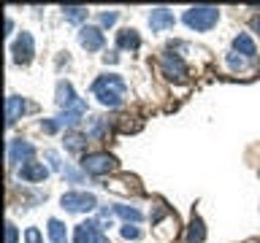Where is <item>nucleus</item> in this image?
Wrapping results in <instances>:
<instances>
[{
	"mask_svg": "<svg viewBox=\"0 0 260 243\" xmlns=\"http://www.w3.org/2000/svg\"><path fill=\"white\" fill-rule=\"evenodd\" d=\"M24 111H27V100L19 97V95H8V100H6V122H8V127L16 125Z\"/></svg>",
	"mask_w": 260,
	"mask_h": 243,
	"instance_id": "nucleus-10",
	"label": "nucleus"
},
{
	"mask_svg": "<svg viewBox=\"0 0 260 243\" xmlns=\"http://www.w3.org/2000/svg\"><path fill=\"white\" fill-rule=\"evenodd\" d=\"M57 105L65 108V111H76V113H81V116H84V111H87V105L73 95V87L68 84V81H60V84H57Z\"/></svg>",
	"mask_w": 260,
	"mask_h": 243,
	"instance_id": "nucleus-6",
	"label": "nucleus"
},
{
	"mask_svg": "<svg viewBox=\"0 0 260 243\" xmlns=\"http://www.w3.org/2000/svg\"><path fill=\"white\" fill-rule=\"evenodd\" d=\"M117 44H119V49H138L141 46V38H138V32L136 30H122L119 32V38H117Z\"/></svg>",
	"mask_w": 260,
	"mask_h": 243,
	"instance_id": "nucleus-18",
	"label": "nucleus"
},
{
	"mask_svg": "<svg viewBox=\"0 0 260 243\" xmlns=\"http://www.w3.org/2000/svg\"><path fill=\"white\" fill-rule=\"evenodd\" d=\"M32 154H36V149H32V143L27 141H11L8 143V162L11 165H19V162H32Z\"/></svg>",
	"mask_w": 260,
	"mask_h": 243,
	"instance_id": "nucleus-8",
	"label": "nucleus"
},
{
	"mask_svg": "<svg viewBox=\"0 0 260 243\" xmlns=\"http://www.w3.org/2000/svg\"><path fill=\"white\" fill-rule=\"evenodd\" d=\"M16 240H19V232H16V227L8 222L6 224V243H16Z\"/></svg>",
	"mask_w": 260,
	"mask_h": 243,
	"instance_id": "nucleus-27",
	"label": "nucleus"
},
{
	"mask_svg": "<svg viewBox=\"0 0 260 243\" xmlns=\"http://www.w3.org/2000/svg\"><path fill=\"white\" fill-rule=\"evenodd\" d=\"M160 70H162V76L171 78V81H184L187 78V65H184L182 57L174 54V52H166L160 57Z\"/></svg>",
	"mask_w": 260,
	"mask_h": 243,
	"instance_id": "nucleus-5",
	"label": "nucleus"
},
{
	"mask_svg": "<svg viewBox=\"0 0 260 243\" xmlns=\"http://www.w3.org/2000/svg\"><path fill=\"white\" fill-rule=\"evenodd\" d=\"M60 206L71 214H87V211H95L98 200L89 192H65L60 197Z\"/></svg>",
	"mask_w": 260,
	"mask_h": 243,
	"instance_id": "nucleus-4",
	"label": "nucleus"
},
{
	"mask_svg": "<svg viewBox=\"0 0 260 243\" xmlns=\"http://www.w3.org/2000/svg\"><path fill=\"white\" fill-rule=\"evenodd\" d=\"M233 49H236V54H244V57H255L257 54L255 40H252L247 32H239V35L233 38Z\"/></svg>",
	"mask_w": 260,
	"mask_h": 243,
	"instance_id": "nucleus-14",
	"label": "nucleus"
},
{
	"mask_svg": "<svg viewBox=\"0 0 260 243\" xmlns=\"http://www.w3.org/2000/svg\"><path fill=\"white\" fill-rule=\"evenodd\" d=\"M228 65H231L233 70H244V68H247V62H244L241 57H236V54H228Z\"/></svg>",
	"mask_w": 260,
	"mask_h": 243,
	"instance_id": "nucleus-26",
	"label": "nucleus"
},
{
	"mask_svg": "<svg viewBox=\"0 0 260 243\" xmlns=\"http://www.w3.org/2000/svg\"><path fill=\"white\" fill-rule=\"evenodd\" d=\"M252 30L260 32V16H252Z\"/></svg>",
	"mask_w": 260,
	"mask_h": 243,
	"instance_id": "nucleus-30",
	"label": "nucleus"
},
{
	"mask_svg": "<svg viewBox=\"0 0 260 243\" xmlns=\"http://www.w3.org/2000/svg\"><path fill=\"white\" fill-rule=\"evenodd\" d=\"M49 238L52 243H68V230L60 219H49Z\"/></svg>",
	"mask_w": 260,
	"mask_h": 243,
	"instance_id": "nucleus-16",
	"label": "nucleus"
},
{
	"mask_svg": "<svg viewBox=\"0 0 260 243\" xmlns=\"http://www.w3.org/2000/svg\"><path fill=\"white\" fill-rule=\"evenodd\" d=\"M44 157H46L49 165H52V170H62V162H60V154H57V151H46Z\"/></svg>",
	"mask_w": 260,
	"mask_h": 243,
	"instance_id": "nucleus-24",
	"label": "nucleus"
},
{
	"mask_svg": "<svg viewBox=\"0 0 260 243\" xmlns=\"http://www.w3.org/2000/svg\"><path fill=\"white\" fill-rule=\"evenodd\" d=\"M46 176H49V168L44 165V162H27V165H22L19 168V178L22 181H46Z\"/></svg>",
	"mask_w": 260,
	"mask_h": 243,
	"instance_id": "nucleus-12",
	"label": "nucleus"
},
{
	"mask_svg": "<svg viewBox=\"0 0 260 243\" xmlns=\"http://www.w3.org/2000/svg\"><path fill=\"white\" fill-rule=\"evenodd\" d=\"M203 238H206V227H203L198 216H192L190 227H187V235H184V243H203Z\"/></svg>",
	"mask_w": 260,
	"mask_h": 243,
	"instance_id": "nucleus-15",
	"label": "nucleus"
},
{
	"mask_svg": "<svg viewBox=\"0 0 260 243\" xmlns=\"http://www.w3.org/2000/svg\"><path fill=\"white\" fill-rule=\"evenodd\" d=\"M79 44L84 46L87 52H98V49H103L106 38H103L101 27H92V24H87V27L79 30Z\"/></svg>",
	"mask_w": 260,
	"mask_h": 243,
	"instance_id": "nucleus-9",
	"label": "nucleus"
},
{
	"mask_svg": "<svg viewBox=\"0 0 260 243\" xmlns=\"http://www.w3.org/2000/svg\"><path fill=\"white\" fill-rule=\"evenodd\" d=\"M103 60H106V62H117L119 57H117V52H106V54H103Z\"/></svg>",
	"mask_w": 260,
	"mask_h": 243,
	"instance_id": "nucleus-29",
	"label": "nucleus"
},
{
	"mask_svg": "<svg viewBox=\"0 0 260 243\" xmlns=\"http://www.w3.org/2000/svg\"><path fill=\"white\" fill-rule=\"evenodd\" d=\"M41 130H44V133H57V130H60V122L57 119H44L41 122Z\"/></svg>",
	"mask_w": 260,
	"mask_h": 243,
	"instance_id": "nucleus-25",
	"label": "nucleus"
},
{
	"mask_svg": "<svg viewBox=\"0 0 260 243\" xmlns=\"http://www.w3.org/2000/svg\"><path fill=\"white\" fill-rule=\"evenodd\" d=\"M11 54H14L16 65H27L32 60V54H36V44H32L30 32H19V38H16L14 46H11Z\"/></svg>",
	"mask_w": 260,
	"mask_h": 243,
	"instance_id": "nucleus-7",
	"label": "nucleus"
},
{
	"mask_svg": "<svg viewBox=\"0 0 260 243\" xmlns=\"http://www.w3.org/2000/svg\"><path fill=\"white\" fill-rule=\"evenodd\" d=\"M24 243H44L38 227H27V232H24Z\"/></svg>",
	"mask_w": 260,
	"mask_h": 243,
	"instance_id": "nucleus-21",
	"label": "nucleus"
},
{
	"mask_svg": "<svg viewBox=\"0 0 260 243\" xmlns=\"http://www.w3.org/2000/svg\"><path fill=\"white\" fill-rule=\"evenodd\" d=\"M62 16L68 22H81V19H87V8L84 6H65L62 8Z\"/></svg>",
	"mask_w": 260,
	"mask_h": 243,
	"instance_id": "nucleus-19",
	"label": "nucleus"
},
{
	"mask_svg": "<svg viewBox=\"0 0 260 243\" xmlns=\"http://www.w3.org/2000/svg\"><path fill=\"white\" fill-rule=\"evenodd\" d=\"M81 168H84V173H89V176H106V173H111V170H117V159L106 151H95V154H84V157H81Z\"/></svg>",
	"mask_w": 260,
	"mask_h": 243,
	"instance_id": "nucleus-3",
	"label": "nucleus"
},
{
	"mask_svg": "<svg viewBox=\"0 0 260 243\" xmlns=\"http://www.w3.org/2000/svg\"><path fill=\"white\" fill-rule=\"evenodd\" d=\"M125 92H127V84H125L122 76H117V73H109V76L95 78V84H92V95L101 100V105H109V108L122 105Z\"/></svg>",
	"mask_w": 260,
	"mask_h": 243,
	"instance_id": "nucleus-1",
	"label": "nucleus"
},
{
	"mask_svg": "<svg viewBox=\"0 0 260 243\" xmlns=\"http://www.w3.org/2000/svg\"><path fill=\"white\" fill-rule=\"evenodd\" d=\"M117 19H119L117 11H103V14H101V24H103V27H111V24H117Z\"/></svg>",
	"mask_w": 260,
	"mask_h": 243,
	"instance_id": "nucleus-23",
	"label": "nucleus"
},
{
	"mask_svg": "<svg viewBox=\"0 0 260 243\" xmlns=\"http://www.w3.org/2000/svg\"><path fill=\"white\" fill-rule=\"evenodd\" d=\"M114 214L122 216V219H127V222H141V211L133 208V206H117V208H114Z\"/></svg>",
	"mask_w": 260,
	"mask_h": 243,
	"instance_id": "nucleus-20",
	"label": "nucleus"
},
{
	"mask_svg": "<svg viewBox=\"0 0 260 243\" xmlns=\"http://www.w3.org/2000/svg\"><path fill=\"white\" fill-rule=\"evenodd\" d=\"M87 146V133H68L65 135V149L71 154H79Z\"/></svg>",
	"mask_w": 260,
	"mask_h": 243,
	"instance_id": "nucleus-17",
	"label": "nucleus"
},
{
	"mask_svg": "<svg viewBox=\"0 0 260 243\" xmlns=\"http://www.w3.org/2000/svg\"><path fill=\"white\" fill-rule=\"evenodd\" d=\"M176 24V16L174 11H168V8H154V11L149 14V27L152 32H160V30H168Z\"/></svg>",
	"mask_w": 260,
	"mask_h": 243,
	"instance_id": "nucleus-11",
	"label": "nucleus"
},
{
	"mask_svg": "<svg viewBox=\"0 0 260 243\" xmlns=\"http://www.w3.org/2000/svg\"><path fill=\"white\" fill-rule=\"evenodd\" d=\"M95 230L98 222H81L73 230V243H95Z\"/></svg>",
	"mask_w": 260,
	"mask_h": 243,
	"instance_id": "nucleus-13",
	"label": "nucleus"
},
{
	"mask_svg": "<svg viewBox=\"0 0 260 243\" xmlns=\"http://www.w3.org/2000/svg\"><path fill=\"white\" fill-rule=\"evenodd\" d=\"M65 176H68V178H71L73 184H79V181H81V176L76 173V170H71V168H65Z\"/></svg>",
	"mask_w": 260,
	"mask_h": 243,
	"instance_id": "nucleus-28",
	"label": "nucleus"
},
{
	"mask_svg": "<svg viewBox=\"0 0 260 243\" xmlns=\"http://www.w3.org/2000/svg\"><path fill=\"white\" fill-rule=\"evenodd\" d=\"M219 22V11L214 6H192L184 11V24L195 32H206Z\"/></svg>",
	"mask_w": 260,
	"mask_h": 243,
	"instance_id": "nucleus-2",
	"label": "nucleus"
},
{
	"mask_svg": "<svg viewBox=\"0 0 260 243\" xmlns=\"http://www.w3.org/2000/svg\"><path fill=\"white\" fill-rule=\"evenodd\" d=\"M119 232H122V238H127V240H138V238H141V230H138V227H130V224H125Z\"/></svg>",
	"mask_w": 260,
	"mask_h": 243,
	"instance_id": "nucleus-22",
	"label": "nucleus"
}]
</instances>
